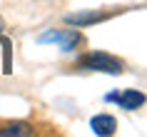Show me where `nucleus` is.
Segmentation results:
<instances>
[{
    "label": "nucleus",
    "mask_w": 147,
    "mask_h": 137,
    "mask_svg": "<svg viewBox=\"0 0 147 137\" xmlns=\"http://www.w3.org/2000/svg\"><path fill=\"white\" fill-rule=\"evenodd\" d=\"M117 95H120V92H110L105 100H107V102H117Z\"/></svg>",
    "instance_id": "nucleus-7"
},
{
    "label": "nucleus",
    "mask_w": 147,
    "mask_h": 137,
    "mask_svg": "<svg viewBox=\"0 0 147 137\" xmlns=\"http://www.w3.org/2000/svg\"><path fill=\"white\" fill-rule=\"evenodd\" d=\"M80 67L92 70V72H107V75H120L122 72L120 60H115L107 53H90L85 57H80Z\"/></svg>",
    "instance_id": "nucleus-1"
},
{
    "label": "nucleus",
    "mask_w": 147,
    "mask_h": 137,
    "mask_svg": "<svg viewBox=\"0 0 147 137\" xmlns=\"http://www.w3.org/2000/svg\"><path fill=\"white\" fill-rule=\"evenodd\" d=\"M38 43H57L60 45L62 53H70V50H75V45L80 43V32L78 30H50L45 35H40Z\"/></svg>",
    "instance_id": "nucleus-2"
},
{
    "label": "nucleus",
    "mask_w": 147,
    "mask_h": 137,
    "mask_svg": "<svg viewBox=\"0 0 147 137\" xmlns=\"http://www.w3.org/2000/svg\"><path fill=\"white\" fill-rule=\"evenodd\" d=\"M3 135H30V127L23 125V122H20V125H8L5 130H0V137Z\"/></svg>",
    "instance_id": "nucleus-6"
},
{
    "label": "nucleus",
    "mask_w": 147,
    "mask_h": 137,
    "mask_svg": "<svg viewBox=\"0 0 147 137\" xmlns=\"http://www.w3.org/2000/svg\"><path fill=\"white\" fill-rule=\"evenodd\" d=\"M142 102H145V95L140 90H125V92L117 95V105L122 107V110H137Z\"/></svg>",
    "instance_id": "nucleus-4"
},
{
    "label": "nucleus",
    "mask_w": 147,
    "mask_h": 137,
    "mask_svg": "<svg viewBox=\"0 0 147 137\" xmlns=\"http://www.w3.org/2000/svg\"><path fill=\"white\" fill-rule=\"evenodd\" d=\"M90 127H92L95 135L107 137V135H115L117 122H115V117H112V115H95L92 120H90Z\"/></svg>",
    "instance_id": "nucleus-3"
},
{
    "label": "nucleus",
    "mask_w": 147,
    "mask_h": 137,
    "mask_svg": "<svg viewBox=\"0 0 147 137\" xmlns=\"http://www.w3.org/2000/svg\"><path fill=\"white\" fill-rule=\"evenodd\" d=\"M105 15H100V13H75V15H67L65 18V23L75 25V28H80V25H92V23H100Z\"/></svg>",
    "instance_id": "nucleus-5"
},
{
    "label": "nucleus",
    "mask_w": 147,
    "mask_h": 137,
    "mask_svg": "<svg viewBox=\"0 0 147 137\" xmlns=\"http://www.w3.org/2000/svg\"><path fill=\"white\" fill-rule=\"evenodd\" d=\"M5 30V23H3V18H0V32Z\"/></svg>",
    "instance_id": "nucleus-8"
}]
</instances>
